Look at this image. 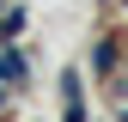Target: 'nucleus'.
Wrapping results in <instances>:
<instances>
[{
	"label": "nucleus",
	"mask_w": 128,
	"mask_h": 122,
	"mask_svg": "<svg viewBox=\"0 0 128 122\" xmlns=\"http://www.w3.org/2000/svg\"><path fill=\"white\" fill-rule=\"evenodd\" d=\"M0 12H6V0H0Z\"/></svg>",
	"instance_id": "obj_3"
},
{
	"label": "nucleus",
	"mask_w": 128,
	"mask_h": 122,
	"mask_svg": "<svg viewBox=\"0 0 128 122\" xmlns=\"http://www.w3.org/2000/svg\"><path fill=\"white\" fill-rule=\"evenodd\" d=\"M0 86H24V55L12 43H0Z\"/></svg>",
	"instance_id": "obj_1"
},
{
	"label": "nucleus",
	"mask_w": 128,
	"mask_h": 122,
	"mask_svg": "<svg viewBox=\"0 0 128 122\" xmlns=\"http://www.w3.org/2000/svg\"><path fill=\"white\" fill-rule=\"evenodd\" d=\"M92 67H98V73H116V43H98V49H92Z\"/></svg>",
	"instance_id": "obj_2"
}]
</instances>
